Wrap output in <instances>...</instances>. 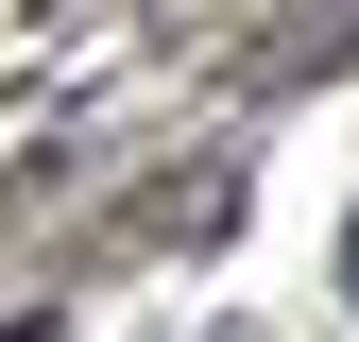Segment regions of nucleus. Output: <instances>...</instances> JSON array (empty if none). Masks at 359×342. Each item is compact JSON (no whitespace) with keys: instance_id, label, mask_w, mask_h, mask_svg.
<instances>
[]
</instances>
